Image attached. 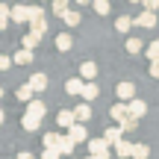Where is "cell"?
<instances>
[{"instance_id":"22","label":"cell","mask_w":159,"mask_h":159,"mask_svg":"<svg viewBox=\"0 0 159 159\" xmlns=\"http://www.w3.org/2000/svg\"><path fill=\"white\" fill-rule=\"evenodd\" d=\"M27 83L33 85V91L39 94V91H44V89H47V74H33V77L27 80Z\"/></svg>"},{"instance_id":"23","label":"cell","mask_w":159,"mask_h":159,"mask_svg":"<svg viewBox=\"0 0 159 159\" xmlns=\"http://www.w3.org/2000/svg\"><path fill=\"white\" fill-rule=\"evenodd\" d=\"M44 112H47V103H41L39 97L27 106V115H35V118H44Z\"/></svg>"},{"instance_id":"28","label":"cell","mask_w":159,"mask_h":159,"mask_svg":"<svg viewBox=\"0 0 159 159\" xmlns=\"http://www.w3.org/2000/svg\"><path fill=\"white\" fill-rule=\"evenodd\" d=\"M71 12V6L65 3V0H56V3H53V15H59V18H65Z\"/></svg>"},{"instance_id":"26","label":"cell","mask_w":159,"mask_h":159,"mask_svg":"<svg viewBox=\"0 0 159 159\" xmlns=\"http://www.w3.org/2000/svg\"><path fill=\"white\" fill-rule=\"evenodd\" d=\"M12 59H15V65H30V62H33V50H24V47H21V50H18L15 53V56H12Z\"/></svg>"},{"instance_id":"31","label":"cell","mask_w":159,"mask_h":159,"mask_svg":"<svg viewBox=\"0 0 159 159\" xmlns=\"http://www.w3.org/2000/svg\"><path fill=\"white\" fill-rule=\"evenodd\" d=\"M94 12H97V15H109V12H112V6H109L106 0H94Z\"/></svg>"},{"instance_id":"2","label":"cell","mask_w":159,"mask_h":159,"mask_svg":"<svg viewBox=\"0 0 159 159\" xmlns=\"http://www.w3.org/2000/svg\"><path fill=\"white\" fill-rule=\"evenodd\" d=\"M136 27L139 30H153L156 27V12H139V15H136Z\"/></svg>"},{"instance_id":"10","label":"cell","mask_w":159,"mask_h":159,"mask_svg":"<svg viewBox=\"0 0 159 159\" xmlns=\"http://www.w3.org/2000/svg\"><path fill=\"white\" fill-rule=\"evenodd\" d=\"M109 115H112L118 124H124L127 118H130V106L127 103H112V109H109Z\"/></svg>"},{"instance_id":"15","label":"cell","mask_w":159,"mask_h":159,"mask_svg":"<svg viewBox=\"0 0 159 159\" xmlns=\"http://www.w3.org/2000/svg\"><path fill=\"white\" fill-rule=\"evenodd\" d=\"M83 89H85V80L83 77H71L68 83H65V91H68V94H80V97H83Z\"/></svg>"},{"instance_id":"12","label":"cell","mask_w":159,"mask_h":159,"mask_svg":"<svg viewBox=\"0 0 159 159\" xmlns=\"http://www.w3.org/2000/svg\"><path fill=\"white\" fill-rule=\"evenodd\" d=\"M127 106H130V115H133V118H139V121L148 115V103H144L142 97H136V100H133V103H127Z\"/></svg>"},{"instance_id":"13","label":"cell","mask_w":159,"mask_h":159,"mask_svg":"<svg viewBox=\"0 0 159 159\" xmlns=\"http://www.w3.org/2000/svg\"><path fill=\"white\" fill-rule=\"evenodd\" d=\"M124 47H127V53H130V56H139V53H142V50H148V47H144V41L139 39V35H130Z\"/></svg>"},{"instance_id":"17","label":"cell","mask_w":159,"mask_h":159,"mask_svg":"<svg viewBox=\"0 0 159 159\" xmlns=\"http://www.w3.org/2000/svg\"><path fill=\"white\" fill-rule=\"evenodd\" d=\"M74 115H77V124H85V121L91 118V103H77Z\"/></svg>"},{"instance_id":"9","label":"cell","mask_w":159,"mask_h":159,"mask_svg":"<svg viewBox=\"0 0 159 159\" xmlns=\"http://www.w3.org/2000/svg\"><path fill=\"white\" fill-rule=\"evenodd\" d=\"M109 150H112V148L106 144V139H103V136L89 142V156H100V153H109Z\"/></svg>"},{"instance_id":"1","label":"cell","mask_w":159,"mask_h":159,"mask_svg":"<svg viewBox=\"0 0 159 159\" xmlns=\"http://www.w3.org/2000/svg\"><path fill=\"white\" fill-rule=\"evenodd\" d=\"M115 94H118V103H133L136 100V83H133V80L118 83L115 85Z\"/></svg>"},{"instance_id":"34","label":"cell","mask_w":159,"mask_h":159,"mask_svg":"<svg viewBox=\"0 0 159 159\" xmlns=\"http://www.w3.org/2000/svg\"><path fill=\"white\" fill-rule=\"evenodd\" d=\"M62 153H59V150H41V159H59Z\"/></svg>"},{"instance_id":"21","label":"cell","mask_w":159,"mask_h":159,"mask_svg":"<svg viewBox=\"0 0 159 159\" xmlns=\"http://www.w3.org/2000/svg\"><path fill=\"white\" fill-rule=\"evenodd\" d=\"M21 127H24L27 133H35V130L41 127V118H35V115H27V112H24V118H21Z\"/></svg>"},{"instance_id":"5","label":"cell","mask_w":159,"mask_h":159,"mask_svg":"<svg viewBox=\"0 0 159 159\" xmlns=\"http://www.w3.org/2000/svg\"><path fill=\"white\" fill-rule=\"evenodd\" d=\"M80 77H83L85 83H94V80H97V62H91V59H85V62L80 65Z\"/></svg>"},{"instance_id":"38","label":"cell","mask_w":159,"mask_h":159,"mask_svg":"<svg viewBox=\"0 0 159 159\" xmlns=\"http://www.w3.org/2000/svg\"><path fill=\"white\" fill-rule=\"evenodd\" d=\"M85 159H91V156H85Z\"/></svg>"},{"instance_id":"19","label":"cell","mask_w":159,"mask_h":159,"mask_svg":"<svg viewBox=\"0 0 159 159\" xmlns=\"http://www.w3.org/2000/svg\"><path fill=\"white\" fill-rule=\"evenodd\" d=\"M39 44H41V35H35V33H24V39H21V47H24V50H35Z\"/></svg>"},{"instance_id":"25","label":"cell","mask_w":159,"mask_h":159,"mask_svg":"<svg viewBox=\"0 0 159 159\" xmlns=\"http://www.w3.org/2000/svg\"><path fill=\"white\" fill-rule=\"evenodd\" d=\"M62 21H65V27H68V33H71V30H74V27H80V21H83V15H80L77 9H71L68 15L62 18Z\"/></svg>"},{"instance_id":"32","label":"cell","mask_w":159,"mask_h":159,"mask_svg":"<svg viewBox=\"0 0 159 159\" xmlns=\"http://www.w3.org/2000/svg\"><path fill=\"white\" fill-rule=\"evenodd\" d=\"M12 65H15V59H12V56H0V71H9Z\"/></svg>"},{"instance_id":"20","label":"cell","mask_w":159,"mask_h":159,"mask_svg":"<svg viewBox=\"0 0 159 159\" xmlns=\"http://www.w3.org/2000/svg\"><path fill=\"white\" fill-rule=\"evenodd\" d=\"M97 94H100V85H97V83H85V89H83V103L97 100Z\"/></svg>"},{"instance_id":"30","label":"cell","mask_w":159,"mask_h":159,"mask_svg":"<svg viewBox=\"0 0 159 159\" xmlns=\"http://www.w3.org/2000/svg\"><path fill=\"white\" fill-rule=\"evenodd\" d=\"M150 156V148L148 144H136V150H133V159H148Z\"/></svg>"},{"instance_id":"29","label":"cell","mask_w":159,"mask_h":159,"mask_svg":"<svg viewBox=\"0 0 159 159\" xmlns=\"http://www.w3.org/2000/svg\"><path fill=\"white\" fill-rule=\"evenodd\" d=\"M118 127H121L124 133H133V130H139V118H133V115H130V118H127L124 124H118Z\"/></svg>"},{"instance_id":"4","label":"cell","mask_w":159,"mask_h":159,"mask_svg":"<svg viewBox=\"0 0 159 159\" xmlns=\"http://www.w3.org/2000/svg\"><path fill=\"white\" fill-rule=\"evenodd\" d=\"M74 124H77V115H74V109H62V112L56 115V127H62V130H71Z\"/></svg>"},{"instance_id":"6","label":"cell","mask_w":159,"mask_h":159,"mask_svg":"<svg viewBox=\"0 0 159 159\" xmlns=\"http://www.w3.org/2000/svg\"><path fill=\"white\" fill-rule=\"evenodd\" d=\"M68 139H71V142H74V144H89L91 142V139H89V133H85V127L83 124H74V127H71V130H68Z\"/></svg>"},{"instance_id":"7","label":"cell","mask_w":159,"mask_h":159,"mask_svg":"<svg viewBox=\"0 0 159 159\" xmlns=\"http://www.w3.org/2000/svg\"><path fill=\"white\" fill-rule=\"evenodd\" d=\"M133 150H136V144H133V142H127V139H124V142H118V144L112 148V153L118 156V159H133Z\"/></svg>"},{"instance_id":"14","label":"cell","mask_w":159,"mask_h":159,"mask_svg":"<svg viewBox=\"0 0 159 159\" xmlns=\"http://www.w3.org/2000/svg\"><path fill=\"white\" fill-rule=\"evenodd\" d=\"M71 47H74V35H71V33H59L56 35V50L59 53H68Z\"/></svg>"},{"instance_id":"16","label":"cell","mask_w":159,"mask_h":159,"mask_svg":"<svg viewBox=\"0 0 159 159\" xmlns=\"http://www.w3.org/2000/svg\"><path fill=\"white\" fill-rule=\"evenodd\" d=\"M59 142H62V133H44L41 136V144H44V150H56Z\"/></svg>"},{"instance_id":"27","label":"cell","mask_w":159,"mask_h":159,"mask_svg":"<svg viewBox=\"0 0 159 159\" xmlns=\"http://www.w3.org/2000/svg\"><path fill=\"white\" fill-rule=\"evenodd\" d=\"M144 59H148V62H159V39L148 44V50H144Z\"/></svg>"},{"instance_id":"33","label":"cell","mask_w":159,"mask_h":159,"mask_svg":"<svg viewBox=\"0 0 159 159\" xmlns=\"http://www.w3.org/2000/svg\"><path fill=\"white\" fill-rule=\"evenodd\" d=\"M142 9L144 12H156L159 9V0H148V3H142Z\"/></svg>"},{"instance_id":"3","label":"cell","mask_w":159,"mask_h":159,"mask_svg":"<svg viewBox=\"0 0 159 159\" xmlns=\"http://www.w3.org/2000/svg\"><path fill=\"white\" fill-rule=\"evenodd\" d=\"M12 21L15 24H30L33 21V9L30 6H12Z\"/></svg>"},{"instance_id":"18","label":"cell","mask_w":159,"mask_h":159,"mask_svg":"<svg viewBox=\"0 0 159 159\" xmlns=\"http://www.w3.org/2000/svg\"><path fill=\"white\" fill-rule=\"evenodd\" d=\"M133 27H136V18H130V15H118V21H115V30H118V33H130Z\"/></svg>"},{"instance_id":"11","label":"cell","mask_w":159,"mask_h":159,"mask_svg":"<svg viewBox=\"0 0 159 159\" xmlns=\"http://www.w3.org/2000/svg\"><path fill=\"white\" fill-rule=\"evenodd\" d=\"M103 139H106V144H109V148H115L118 142H124V130H121V127H106Z\"/></svg>"},{"instance_id":"24","label":"cell","mask_w":159,"mask_h":159,"mask_svg":"<svg viewBox=\"0 0 159 159\" xmlns=\"http://www.w3.org/2000/svg\"><path fill=\"white\" fill-rule=\"evenodd\" d=\"M74 148H77V144L74 142H71V139H68V133H65V136H62V142H59V153H62V156H71V159H74Z\"/></svg>"},{"instance_id":"35","label":"cell","mask_w":159,"mask_h":159,"mask_svg":"<svg viewBox=\"0 0 159 159\" xmlns=\"http://www.w3.org/2000/svg\"><path fill=\"white\" fill-rule=\"evenodd\" d=\"M150 77L159 80V62H150Z\"/></svg>"},{"instance_id":"36","label":"cell","mask_w":159,"mask_h":159,"mask_svg":"<svg viewBox=\"0 0 159 159\" xmlns=\"http://www.w3.org/2000/svg\"><path fill=\"white\" fill-rule=\"evenodd\" d=\"M30 9H33V18H44V9L41 6H30Z\"/></svg>"},{"instance_id":"8","label":"cell","mask_w":159,"mask_h":159,"mask_svg":"<svg viewBox=\"0 0 159 159\" xmlns=\"http://www.w3.org/2000/svg\"><path fill=\"white\" fill-rule=\"evenodd\" d=\"M15 97L30 106V103L35 100V91H33V85H30V83H24V85H18V89H15Z\"/></svg>"},{"instance_id":"37","label":"cell","mask_w":159,"mask_h":159,"mask_svg":"<svg viewBox=\"0 0 159 159\" xmlns=\"http://www.w3.org/2000/svg\"><path fill=\"white\" fill-rule=\"evenodd\" d=\"M18 159H33V153H30V150H21V153H18Z\"/></svg>"}]
</instances>
